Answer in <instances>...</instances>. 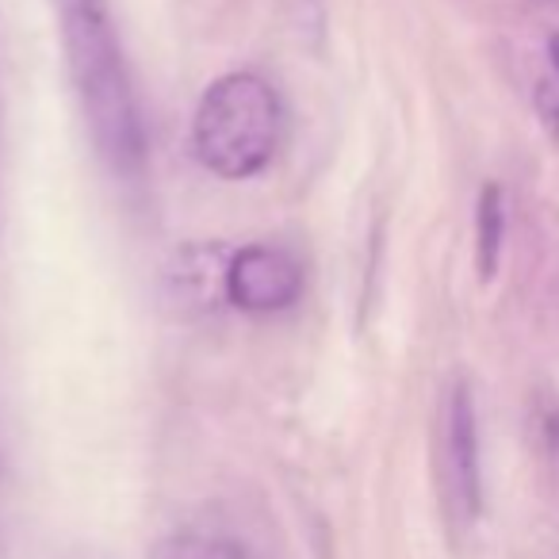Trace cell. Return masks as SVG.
<instances>
[{
	"label": "cell",
	"instance_id": "6da1fadb",
	"mask_svg": "<svg viewBox=\"0 0 559 559\" xmlns=\"http://www.w3.org/2000/svg\"><path fill=\"white\" fill-rule=\"evenodd\" d=\"M62 39L96 150L119 177H134L146 157V139H142L123 55L100 12V0L62 4Z\"/></svg>",
	"mask_w": 559,
	"mask_h": 559
},
{
	"label": "cell",
	"instance_id": "7a4b0ae2",
	"mask_svg": "<svg viewBox=\"0 0 559 559\" xmlns=\"http://www.w3.org/2000/svg\"><path fill=\"white\" fill-rule=\"evenodd\" d=\"M284 108L276 88L257 73H226L203 93L192 119V150L207 173L249 180L276 157Z\"/></svg>",
	"mask_w": 559,
	"mask_h": 559
},
{
	"label": "cell",
	"instance_id": "3957f363",
	"mask_svg": "<svg viewBox=\"0 0 559 559\" xmlns=\"http://www.w3.org/2000/svg\"><path fill=\"white\" fill-rule=\"evenodd\" d=\"M304 296V269L280 246H246L230 257L226 299L246 314H280Z\"/></svg>",
	"mask_w": 559,
	"mask_h": 559
},
{
	"label": "cell",
	"instance_id": "277c9868",
	"mask_svg": "<svg viewBox=\"0 0 559 559\" xmlns=\"http://www.w3.org/2000/svg\"><path fill=\"white\" fill-rule=\"evenodd\" d=\"M226 272H230V257L223 246H211V241L180 246L162 269V304L177 319H203L230 304Z\"/></svg>",
	"mask_w": 559,
	"mask_h": 559
},
{
	"label": "cell",
	"instance_id": "5b68a950",
	"mask_svg": "<svg viewBox=\"0 0 559 559\" xmlns=\"http://www.w3.org/2000/svg\"><path fill=\"white\" fill-rule=\"evenodd\" d=\"M444 444H449V483L456 506L475 518L483 506V475H479V421H475V399L467 383H456L449 395V418H444Z\"/></svg>",
	"mask_w": 559,
	"mask_h": 559
},
{
	"label": "cell",
	"instance_id": "8992f818",
	"mask_svg": "<svg viewBox=\"0 0 559 559\" xmlns=\"http://www.w3.org/2000/svg\"><path fill=\"white\" fill-rule=\"evenodd\" d=\"M150 559H253L241 540L226 533H207V528H177L154 540Z\"/></svg>",
	"mask_w": 559,
	"mask_h": 559
},
{
	"label": "cell",
	"instance_id": "52a82bcc",
	"mask_svg": "<svg viewBox=\"0 0 559 559\" xmlns=\"http://www.w3.org/2000/svg\"><path fill=\"white\" fill-rule=\"evenodd\" d=\"M502 238H506V203L502 188L483 185L479 207H475V264H479V280L490 284L502 261Z\"/></svg>",
	"mask_w": 559,
	"mask_h": 559
},
{
	"label": "cell",
	"instance_id": "ba28073f",
	"mask_svg": "<svg viewBox=\"0 0 559 559\" xmlns=\"http://www.w3.org/2000/svg\"><path fill=\"white\" fill-rule=\"evenodd\" d=\"M533 108L540 119L544 134L551 139V146H559V85L551 78H540L533 88Z\"/></svg>",
	"mask_w": 559,
	"mask_h": 559
},
{
	"label": "cell",
	"instance_id": "9c48e42d",
	"mask_svg": "<svg viewBox=\"0 0 559 559\" xmlns=\"http://www.w3.org/2000/svg\"><path fill=\"white\" fill-rule=\"evenodd\" d=\"M548 449H551V456L559 460V414L548 418Z\"/></svg>",
	"mask_w": 559,
	"mask_h": 559
},
{
	"label": "cell",
	"instance_id": "30bf717a",
	"mask_svg": "<svg viewBox=\"0 0 559 559\" xmlns=\"http://www.w3.org/2000/svg\"><path fill=\"white\" fill-rule=\"evenodd\" d=\"M548 58H551V70H556V78H559V32L548 39Z\"/></svg>",
	"mask_w": 559,
	"mask_h": 559
},
{
	"label": "cell",
	"instance_id": "8fae6325",
	"mask_svg": "<svg viewBox=\"0 0 559 559\" xmlns=\"http://www.w3.org/2000/svg\"><path fill=\"white\" fill-rule=\"evenodd\" d=\"M62 4H70V0H62Z\"/></svg>",
	"mask_w": 559,
	"mask_h": 559
}]
</instances>
